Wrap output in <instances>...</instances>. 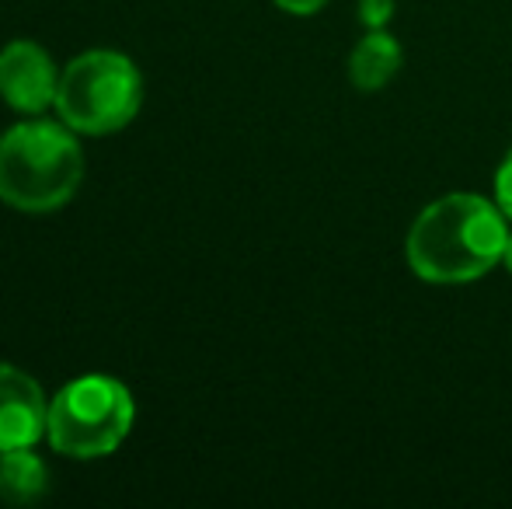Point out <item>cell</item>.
<instances>
[{
    "mask_svg": "<svg viewBox=\"0 0 512 509\" xmlns=\"http://www.w3.org/2000/svg\"><path fill=\"white\" fill-rule=\"evenodd\" d=\"M506 213L481 196H443L408 231V262L425 283H471L506 255Z\"/></svg>",
    "mask_w": 512,
    "mask_h": 509,
    "instance_id": "cell-1",
    "label": "cell"
},
{
    "mask_svg": "<svg viewBox=\"0 0 512 509\" xmlns=\"http://www.w3.org/2000/svg\"><path fill=\"white\" fill-rule=\"evenodd\" d=\"M84 154L56 123H21L0 136V199L14 210H60L77 192Z\"/></svg>",
    "mask_w": 512,
    "mask_h": 509,
    "instance_id": "cell-2",
    "label": "cell"
},
{
    "mask_svg": "<svg viewBox=\"0 0 512 509\" xmlns=\"http://www.w3.org/2000/svg\"><path fill=\"white\" fill-rule=\"evenodd\" d=\"M143 81L133 60L122 53L95 49L84 53L63 70L60 91H56V109L63 123L77 133H115L140 112Z\"/></svg>",
    "mask_w": 512,
    "mask_h": 509,
    "instance_id": "cell-3",
    "label": "cell"
},
{
    "mask_svg": "<svg viewBox=\"0 0 512 509\" xmlns=\"http://www.w3.org/2000/svg\"><path fill=\"white\" fill-rule=\"evenodd\" d=\"M133 394L112 377H81L67 384L49 405V443L67 457H105L133 429Z\"/></svg>",
    "mask_w": 512,
    "mask_h": 509,
    "instance_id": "cell-4",
    "label": "cell"
},
{
    "mask_svg": "<svg viewBox=\"0 0 512 509\" xmlns=\"http://www.w3.org/2000/svg\"><path fill=\"white\" fill-rule=\"evenodd\" d=\"M60 77L56 63L39 42H11L0 53V95L18 112H42L56 102Z\"/></svg>",
    "mask_w": 512,
    "mask_h": 509,
    "instance_id": "cell-5",
    "label": "cell"
},
{
    "mask_svg": "<svg viewBox=\"0 0 512 509\" xmlns=\"http://www.w3.org/2000/svg\"><path fill=\"white\" fill-rule=\"evenodd\" d=\"M49 429V405L28 374L0 363V450L35 447Z\"/></svg>",
    "mask_w": 512,
    "mask_h": 509,
    "instance_id": "cell-6",
    "label": "cell"
},
{
    "mask_svg": "<svg viewBox=\"0 0 512 509\" xmlns=\"http://www.w3.org/2000/svg\"><path fill=\"white\" fill-rule=\"evenodd\" d=\"M401 60L405 53H401L398 39H391L384 28H370V35L352 49L349 77L359 91H380L401 70Z\"/></svg>",
    "mask_w": 512,
    "mask_h": 509,
    "instance_id": "cell-7",
    "label": "cell"
},
{
    "mask_svg": "<svg viewBox=\"0 0 512 509\" xmlns=\"http://www.w3.org/2000/svg\"><path fill=\"white\" fill-rule=\"evenodd\" d=\"M46 464L32 454V447L0 450V499L4 503H35L46 492Z\"/></svg>",
    "mask_w": 512,
    "mask_h": 509,
    "instance_id": "cell-8",
    "label": "cell"
},
{
    "mask_svg": "<svg viewBox=\"0 0 512 509\" xmlns=\"http://www.w3.org/2000/svg\"><path fill=\"white\" fill-rule=\"evenodd\" d=\"M394 0H359V21L366 28H384L394 18Z\"/></svg>",
    "mask_w": 512,
    "mask_h": 509,
    "instance_id": "cell-9",
    "label": "cell"
},
{
    "mask_svg": "<svg viewBox=\"0 0 512 509\" xmlns=\"http://www.w3.org/2000/svg\"><path fill=\"white\" fill-rule=\"evenodd\" d=\"M495 199H499V210L512 220V150L495 175Z\"/></svg>",
    "mask_w": 512,
    "mask_h": 509,
    "instance_id": "cell-10",
    "label": "cell"
},
{
    "mask_svg": "<svg viewBox=\"0 0 512 509\" xmlns=\"http://www.w3.org/2000/svg\"><path fill=\"white\" fill-rule=\"evenodd\" d=\"M276 4L290 14H314V11H321L328 0H276Z\"/></svg>",
    "mask_w": 512,
    "mask_h": 509,
    "instance_id": "cell-11",
    "label": "cell"
},
{
    "mask_svg": "<svg viewBox=\"0 0 512 509\" xmlns=\"http://www.w3.org/2000/svg\"><path fill=\"white\" fill-rule=\"evenodd\" d=\"M502 262H506V269L512 272V234H509V241H506V255H502Z\"/></svg>",
    "mask_w": 512,
    "mask_h": 509,
    "instance_id": "cell-12",
    "label": "cell"
}]
</instances>
